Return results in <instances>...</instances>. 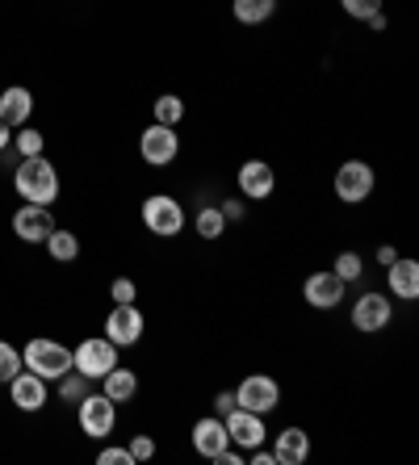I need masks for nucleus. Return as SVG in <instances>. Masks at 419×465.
<instances>
[{
	"instance_id": "9d476101",
	"label": "nucleus",
	"mask_w": 419,
	"mask_h": 465,
	"mask_svg": "<svg viewBox=\"0 0 419 465\" xmlns=\"http://www.w3.org/2000/svg\"><path fill=\"white\" fill-rule=\"evenodd\" d=\"M143 327H147V319H143V311L135 302H114V311L105 314V340H114L118 348L139 344Z\"/></svg>"
},
{
	"instance_id": "6ab92c4d",
	"label": "nucleus",
	"mask_w": 419,
	"mask_h": 465,
	"mask_svg": "<svg viewBox=\"0 0 419 465\" xmlns=\"http://www.w3.org/2000/svg\"><path fill=\"white\" fill-rule=\"evenodd\" d=\"M273 457H277V465H302L311 457V436L302 428H285L273 436Z\"/></svg>"
},
{
	"instance_id": "c756f323",
	"label": "nucleus",
	"mask_w": 419,
	"mask_h": 465,
	"mask_svg": "<svg viewBox=\"0 0 419 465\" xmlns=\"http://www.w3.org/2000/svg\"><path fill=\"white\" fill-rule=\"evenodd\" d=\"M97 465H135V457H130L126 444H109V449L97 453Z\"/></svg>"
},
{
	"instance_id": "f257e3e1",
	"label": "nucleus",
	"mask_w": 419,
	"mask_h": 465,
	"mask_svg": "<svg viewBox=\"0 0 419 465\" xmlns=\"http://www.w3.org/2000/svg\"><path fill=\"white\" fill-rule=\"evenodd\" d=\"M13 184H17L22 202H30V206H51L55 197H59V168H55L46 155H25V160H17V168H13Z\"/></svg>"
},
{
	"instance_id": "393cba45",
	"label": "nucleus",
	"mask_w": 419,
	"mask_h": 465,
	"mask_svg": "<svg viewBox=\"0 0 419 465\" xmlns=\"http://www.w3.org/2000/svg\"><path fill=\"white\" fill-rule=\"evenodd\" d=\"M151 114H155V122H164V126H176V122L185 118V101L176 97V93H160V97L151 101Z\"/></svg>"
},
{
	"instance_id": "ddd939ff",
	"label": "nucleus",
	"mask_w": 419,
	"mask_h": 465,
	"mask_svg": "<svg viewBox=\"0 0 419 465\" xmlns=\"http://www.w3.org/2000/svg\"><path fill=\"white\" fill-rule=\"evenodd\" d=\"M302 298H306V306H314V311H335V306L344 302V282H340L332 269H319L302 282Z\"/></svg>"
},
{
	"instance_id": "412c9836",
	"label": "nucleus",
	"mask_w": 419,
	"mask_h": 465,
	"mask_svg": "<svg viewBox=\"0 0 419 465\" xmlns=\"http://www.w3.org/2000/svg\"><path fill=\"white\" fill-rule=\"evenodd\" d=\"M231 13L244 25H264L277 13V0H231Z\"/></svg>"
},
{
	"instance_id": "7ed1b4c3",
	"label": "nucleus",
	"mask_w": 419,
	"mask_h": 465,
	"mask_svg": "<svg viewBox=\"0 0 419 465\" xmlns=\"http://www.w3.org/2000/svg\"><path fill=\"white\" fill-rule=\"evenodd\" d=\"M185 223H189V214H185V206L173 193H151L147 202H143V227H147L151 235L176 239L185 231Z\"/></svg>"
},
{
	"instance_id": "2f4dec72",
	"label": "nucleus",
	"mask_w": 419,
	"mask_h": 465,
	"mask_svg": "<svg viewBox=\"0 0 419 465\" xmlns=\"http://www.w3.org/2000/svg\"><path fill=\"white\" fill-rule=\"evenodd\" d=\"M126 449H130V457H135V465H139V461H151V457H155V440H151V436H135Z\"/></svg>"
},
{
	"instance_id": "a878e982",
	"label": "nucleus",
	"mask_w": 419,
	"mask_h": 465,
	"mask_svg": "<svg viewBox=\"0 0 419 465\" xmlns=\"http://www.w3.org/2000/svg\"><path fill=\"white\" fill-rule=\"evenodd\" d=\"M332 272L340 277V282H361L365 277V260H361V252H340L335 256V264H332Z\"/></svg>"
},
{
	"instance_id": "5701e85b",
	"label": "nucleus",
	"mask_w": 419,
	"mask_h": 465,
	"mask_svg": "<svg viewBox=\"0 0 419 465\" xmlns=\"http://www.w3.org/2000/svg\"><path fill=\"white\" fill-rule=\"evenodd\" d=\"M46 252H51V260H59V264H67V260L80 256V239L72 235V231L55 227L51 235H46Z\"/></svg>"
},
{
	"instance_id": "f704fd0d",
	"label": "nucleus",
	"mask_w": 419,
	"mask_h": 465,
	"mask_svg": "<svg viewBox=\"0 0 419 465\" xmlns=\"http://www.w3.org/2000/svg\"><path fill=\"white\" fill-rule=\"evenodd\" d=\"M252 465H277V457H273V449L260 444V449H252Z\"/></svg>"
},
{
	"instance_id": "423d86ee",
	"label": "nucleus",
	"mask_w": 419,
	"mask_h": 465,
	"mask_svg": "<svg viewBox=\"0 0 419 465\" xmlns=\"http://www.w3.org/2000/svg\"><path fill=\"white\" fill-rule=\"evenodd\" d=\"M75 420H80V432L93 436V440H105L118 423V402H109L105 394H93L88 390L85 399L75 402Z\"/></svg>"
},
{
	"instance_id": "dca6fc26",
	"label": "nucleus",
	"mask_w": 419,
	"mask_h": 465,
	"mask_svg": "<svg viewBox=\"0 0 419 465\" xmlns=\"http://www.w3.org/2000/svg\"><path fill=\"white\" fill-rule=\"evenodd\" d=\"M226 444H231V436H226L223 415H205V420L194 423V453H197V457L214 461V457L223 453Z\"/></svg>"
},
{
	"instance_id": "6e6552de",
	"label": "nucleus",
	"mask_w": 419,
	"mask_h": 465,
	"mask_svg": "<svg viewBox=\"0 0 419 465\" xmlns=\"http://www.w3.org/2000/svg\"><path fill=\"white\" fill-rule=\"evenodd\" d=\"M235 407H244V411H256V415H273L281 407L277 378H269V373H252V378H244L235 386Z\"/></svg>"
},
{
	"instance_id": "cd10ccee",
	"label": "nucleus",
	"mask_w": 419,
	"mask_h": 465,
	"mask_svg": "<svg viewBox=\"0 0 419 465\" xmlns=\"http://www.w3.org/2000/svg\"><path fill=\"white\" fill-rule=\"evenodd\" d=\"M22 369H25V365H22V352H17L9 340H0V386H9V381L17 378Z\"/></svg>"
},
{
	"instance_id": "f03ea898",
	"label": "nucleus",
	"mask_w": 419,
	"mask_h": 465,
	"mask_svg": "<svg viewBox=\"0 0 419 465\" xmlns=\"http://www.w3.org/2000/svg\"><path fill=\"white\" fill-rule=\"evenodd\" d=\"M22 365L30 369V373H38V378H46V381H59L67 369H72V348L59 344V340L34 336L22 352Z\"/></svg>"
},
{
	"instance_id": "72a5a7b5",
	"label": "nucleus",
	"mask_w": 419,
	"mask_h": 465,
	"mask_svg": "<svg viewBox=\"0 0 419 465\" xmlns=\"http://www.w3.org/2000/svg\"><path fill=\"white\" fill-rule=\"evenodd\" d=\"M231 411H235V390H223L214 399V415H231Z\"/></svg>"
},
{
	"instance_id": "2eb2a0df",
	"label": "nucleus",
	"mask_w": 419,
	"mask_h": 465,
	"mask_svg": "<svg viewBox=\"0 0 419 465\" xmlns=\"http://www.w3.org/2000/svg\"><path fill=\"white\" fill-rule=\"evenodd\" d=\"M9 399H13V407H17V411H25V415L43 411V407H46V378H38V373L22 369V373L9 381Z\"/></svg>"
},
{
	"instance_id": "b1692460",
	"label": "nucleus",
	"mask_w": 419,
	"mask_h": 465,
	"mask_svg": "<svg viewBox=\"0 0 419 465\" xmlns=\"http://www.w3.org/2000/svg\"><path fill=\"white\" fill-rule=\"evenodd\" d=\"M13 147H17V155H22V160H25V155H43L46 152V134H43V130H34L30 122H25V126L13 130Z\"/></svg>"
},
{
	"instance_id": "c9c22d12",
	"label": "nucleus",
	"mask_w": 419,
	"mask_h": 465,
	"mask_svg": "<svg viewBox=\"0 0 419 465\" xmlns=\"http://www.w3.org/2000/svg\"><path fill=\"white\" fill-rule=\"evenodd\" d=\"M394 260H398V252L390 248V243H382V248H377V264H382V269H390Z\"/></svg>"
},
{
	"instance_id": "aec40b11",
	"label": "nucleus",
	"mask_w": 419,
	"mask_h": 465,
	"mask_svg": "<svg viewBox=\"0 0 419 465\" xmlns=\"http://www.w3.org/2000/svg\"><path fill=\"white\" fill-rule=\"evenodd\" d=\"M101 394H105L109 402H130L135 394H139V373H135V369L114 365L105 378H101Z\"/></svg>"
},
{
	"instance_id": "473e14b6",
	"label": "nucleus",
	"mask_w": 419,
	"mask_h": 465,
	"mask_svg": "<svg viewBox=\"0 0 419 465\" xmlns=\"http://www.w3.org/2000/svg\"><path fill=\"white\" fill-rule=\"evenodd\" d=\"M218 210H223V218H226V223H239V218L247 214V202H244V197H226V202H223V206H218Z\"/></svg>"
},
{
	"instance_id": "f8f14e48",
	"label": "nucleus",
	"mask_w": 419,
	"mask_h": 465,
	"mask_svg": "<svg viewBox=\"0 0 419 465\" xmlns=\"http://www.w3.org/2000/svg\"><path fill=\"white\" fill-rule=\"evenodd\" d=\"M235 184H239V197H244V202H264V197H273V189H277V173H273L269 160H247V163H239Z\"/></svg>"
},
{
	"instance_id": "f3484780",
	"label": "nucleus",
	"mask_w": 419,
	"mask_h": 465,
	"mask_svg": "<svg viewBox=\"0 0 419 465\" xmlns=\"http://www.w3.org/2000/svg\"><path fill=\"white\" fill-rule=\"evenodd\" d=\"M386 285H390V298H398V302H415L419 298V264L407 260V256H398L386 269Z\"/></svg>"
},
{
	"instance_id": "0eeeda50",
	"label": "nucleus",
	"mask_w": 419,
	"mask_h": 465,
	"mask_svg": "<svg viewBox=\"0 0 419 465\" xmlns=\"http://www.w3.org/2000/svg\"><path fill=\"white\" fill-rule=\"evenodd\" d=\"M139 155L147 168H168V163L181 155V134H176V126L151 122V126L139 134Z\"/></svg>"
},
{
	"instance_id": "4be33fe9",
	"label": "nucleus",
	"mask_w": 419,
	"mask_h": 465,
	"mask_svg": "<svg viewBox=\"0 0 419 465\" xmlns=\"http://www.w3.org/2000/svg\"><path fill=\"white\" fill-rule=\"evenodd\" d=\"M194 231L205 239V243L223 239V235H226V218H223V210H218V206H202V210L194 214Z\"/></svg>"
},
{
	"instance_id": "c85d7f7f",
	"label": "nucleus",
	"mask_w": 419,
	"mask_h": 465,
	"mask_svg": "<svg viewBox=\"0 0 419 465\" xmlns=\"http://www.w3.org/2000/svg\"><path fill=\"white\" fill-rule=\"evenodd\" d=\"M340 9H344L353 22H369L374 13H382V0H340Z\"/></svg>"
},
{
	"instance_id": "e433bc0d",
	"label": "nucleus",
	"mask_w": 419,
	"mask_h": 465,
	"mask_svg": "<svg viewBox=\"0 0 419 465\" xmlns=\"http://www.w3.org/2000/svg\"><path fill=\"white\" fill-rule=\"evenodd\" d=\"M13 147V126H5V122H0V155L9 152Z\"/></svg>"
},
{
	"instance_id": "39448f33",
	"label": "nucleus",
	"mask_w": 419,
	"mask_h": 465,
	"mask_svg": "<svg viewBox=\"0 0 419 465\" xmlns=\"http://www.w3.org/2000/svg\"><path fill=\"white\" fill-rule=\"evenodd\" d=\"M374 184H377V176H374V168H369L365 160H348V163L335 168L332 189H335V197H340L344 206H361V202H369Z\"/></svg>"
},
{
	"instance_id": "bb28decb",
	"label": "nucleus",
	"mask_w": 419,
	"mask_h": 465,
	"mask_svg": "<svg viewBox=\"0 0 419 465\" xmlns=\"http://www.w3.org/2000/svg\"><path fill=\"white\" fill-rule=\"evenodd\" d=\"M88 390H93V381H88L80 369H67L64 378H59V399H64V402H80Z\"/></svg>"
},
{
	"instance_id": "1a4fd4ad",
	"label": "nucleus",
	"mask_w": 419,
	"mask_h": 465,
	"mask_svg": "<svg viewBox=\"0 0 419 465\" xmlns=\"http://www.w3.org/2000/svg\"><path fill=\"white\" fill-rule=\"evenodd\" d=\"M390 319H394V298H386V293H361L353 302V327L361 331V336H377V331H386Z\"/></svg>"
},
{
	"instance_id": "7c9ffc66",
	"label": "nucleus",
	"mask_w": 419,
	"mask_h": 465,
	"mask_svg": "<svg viewBox=\"0 0 419 465\" xmlns=\"http://www.w3.org/2000/svg\"><path fill=\"white\" fill-rule=\"evenodd\" d=\"M109 298H114V302H135V298H139V285L130 282V277H118V282L109 285Z\"/></svg>"
},
{
	"instance_id": "a211bd4d",
	"label": "nucleus",
	"mask_w": 419,
	"mask_h": 465,
	"mask_svg": "<svg viewBox=\"0 0 419 465\" xmlns=\"http://www.w3.org/2000/svg\"><path fill=\"white\" fill-rule=\"evenodd\" d=\"M30 114H34V93L25 84H9L0 93V122H5V126H13V130L25 126Z\"/></svg>"
},
{
	"instance_id": "4468645a",
	"label": "nucleus",
	"mask_w": 419,
	"mask_h": 465,
	"mask_svg": "<svg viewBox=\"0 0 419 465\" xmlns=\"http://www.w3.org/2000/svg\"><path fill=\"white\" fill-rule=\"evenodd\" d=\"M51 231H55L51 206H30V202H25V206L13 214V235L22 239V243H46Z\"/></svg>"
},
{
	"instance_id": "20e7f679",
	"label": "nucleus",
	"mask_w": 419,
	"mask_h": 465,
	"mask_svg": "<svg viewBox=\"0 0 419 465\" xmlns=\"http://www.w3.org/2000/svg\"><path fill=\"white\" fill-rule=\"evenodd\" d=\"M114 365H118V344L105 336H88L72 348V369H80L88 381H101Z\"/></svg>"
},
{
	"instance_id": "9b49d317",
	"label": "nucleus",
	"mask_w": 419,
	"mask_h": 465,
	"mask_svg": "<svg viewBox=\"0 0 419 465\" xmlns=\"http://www.w3.org/2000/svg\"><path fill=\"white\" fill-rule=\"evenodd\" d=\"M223 423H226V436H231V444H235V449H244V453H252V449H260V444L269 440L264 415H256V411H244V407H235L231 415H223Z\"/></svg>"
}]
</instances>
